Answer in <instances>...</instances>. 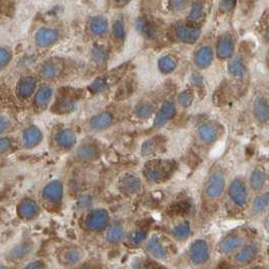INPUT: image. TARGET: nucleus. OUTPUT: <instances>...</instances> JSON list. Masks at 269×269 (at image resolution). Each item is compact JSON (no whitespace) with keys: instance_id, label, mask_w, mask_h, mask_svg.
<instances>
[{"instance_id":"1","label":"nucleus","mask_w":269,"mask_h":269,"mask_svg":"<svg viewBox=\"0 0 269 269\" xmlns=\"http://www.w3.org/2000/svg\"><path fill=\"white\" fill-rule=\"evenodd\" d=\"M229 181V166L222 161L215 162L208 171L200 192V214L204 219L222 209Z\"/></svg>"},{"instance_id":"2","label":"nucleus","mask_w":269,"mask_h":269,"mask_svg":"<svg viewBox=\"0 0 269 269\" xmlns=\"http://www.w3.org/2000/svg\"><path fill=\"white\" fill-rule=\"evenodd\" d=\"M251 195L245 176L235 175L230 178L222 207L226 215L238 217L247 214Z\"/></svg>"},{"instance_id":"3","label":"nucleus","mask_w":269,"mask_h":269,"mask_svg":"<svg viewBox=\"0 0 269 269\" xmlns=\"http://www.w3.org/2000/svg\"><path fill=\"white\" fill-rule=\"evenodd\" d=\"M178 170L175 159L153 157L147 159L142 167V178L150 185H160L172 179Z\"/></svg>"},{"instance_id":"4","label":"nucleus","mask_w":269,"mask_h":269,"mask_svg":"<svg viewBox=\"0 0 269 269\" xmlns=\"http://www.w3.org/2000/svg\"><path fill=\"white\" fill-rule=\"evenodd\" d=\"M215 253V243L208 236L193 239L181 255H177L176 261H181L189 267H206L212 262Z\"/></svg>"},{"instance_id":"5","label":"nucleus","mask_w":269,"mask_h":269,"mask_svg":"<svg viewBox=\"0 0 269 269\" xmlns=\"http://www.w3.org/2000/svg\"><path fill=\"white\" fill-rule=\"evenodd\" d=\"M256 236L257 232L255 229L248 225H241L233 228L215 243V253L228 258Z\"/></svg>"},{"instance_id":"6","label":"nucleus","mask_w":269,"mask_h":269,"mask_svg":"<svg viewBox=\"0 0 269 269\" xmlns=\"http://www.w3.org/2000/svg\"><path fill=\"white\" fill-rule=\"evenodd\" d=\"M177 244L164 233H152L144 244V249L149 258L157 262L175 260L178 255Z\"/></svg>"},{"instance_id":"7","label":"nucleus","mask_w":269,"mask_h":269,"mask_svg":"<svg viewBox=\"0 0 269 269\" xmlns=\"http://www.w3.org/2000/svg\"><path fill=\"white\" fill-rule=\"evenodd\" d=\"M226 128L221 121L208 119L199 124L193 132V144L201 151H209L222 141Z\"/></svg>"},{"instance_id":"8","label":"nucleus","mask_w":269,"mask_h":269,"mask_svg":"<svg viewBox=\"0 0 269 269\" xmlns=\"http://www.w3.org/2000/svg\"><path fill=\"white\" fill-rule=\"evenodd\" d=\"M83 94L84 91L82 89L70 86L60 87L55 92L53 103L50 107L51 112L57 115H67L74 112L82 100Z\"/></svg>"},{"instance_id":"9","label":"nucleus","mask_w":269,"mask_h":269,"mask_svg":"<svg viewBox=\"0 0 269 269\" xmlns=\"http://www.w3.org/2000/svg\"><path fill=\"white\" fill-rule=\"evenodd\" d=\"M263 248L264 244L257 235L227 259L234 267H249L260 259Z\"/></svg>"},{"instance_id":"10","label":"nucleus","mask_w":269,"mask_h":269,"mask_svg":"<svg viewBox=\"0 0 269 269\" xmlns=\"http://www.w3.org/2000/svg\"><path fill=\"white\" fill-rule=\"evenodd\" d=\"M64 197H65L64 183L59 179L52 180L50 182H48L41 190L40 194L41 205L48 212L56 214L63 207Z\"/></svg>"},{"instance_id":"11","label":"nucleus","mask_w":269,"mask_h":269,"mask_svg":"<svg viewBox=\"0 0 269 269\" xmlns=\"http://www.w3.org/2000/svg\"><path fill=\"white\" fill-rule=\"evenodd\" d=\"M110 223L111 217L109 212L105 208H96L84 215L81 227L88 233H104Z\"/></svg>"},{"instance_id":"12","label":"nucleus","mask_w":269,"mask_h":269,"mask_svg":"<svg viewBox=\"0 0 269 269\" xmlns=\"http://www.w3.org/2000/svg\"><path fill=\"white\" fill-rule=\"evenodd\" d=\"M120 119V113L116 108H106L93 114L86 123L88 131L92 133H103L114 127Z\"/></svg>"},{"instance_id":"13","label":"nucleus","mask_w":269,"mask_h":269,"mask_svg":"<svg viewBox=\"0 0 269 269\" xmlns=\"http://www.w3.org/2000/svg\"><path fill=\"white\" fill-rule=\"evenodd\" d=\"M178 112V106L175 102V99H170L163 101L159 108H157L154 116H153V123H152V130L159 131L165 128L169 123L172 121Z\"/></svg>"},{"instance_id":"14","label":"nucleus","mask_w":269,"mask_h":269,"mask_svg":"<svg viewBox=\"0 0 269 269\" xmlns=\"http://www.w3.org/2000/svg\"><path fill=\"white\" fill-rule=\"evenodd\" d=\"M251 115L259 126H269V92H258L251 104Z\"/></svg>"},{"instance_id":"15","label":"nucleus","mask_w":269,"mask_h":269,"mask_svg":"<svg viewBox=\"0 0 269 269\" xmlns=\"http://www.w3.org/2000/svg\"><path fill=\"white\" fill-rule=\"evenodd\" d=\"M78 137L76 133L70 128L58 129L52 137L53 148L62 153H67L76 148Z\"/></svg>"},{"instance_id":"16","label":"nucleus","mask_w":269,"mask_h":269,"mask_svg":"<svg viewBox=\"0 0 269 269\" xmlns=\"http://www.w3.org/2000/svg\"><path fill=\"white\" fill-rule=\"evenodd\" d=\"M163 101H160V97L148 96L139 100L132 108V114L135 118L141 121H146L153 118L157 108Z\"/></svg>"},{"instance_id":"17","label":"nucleus","mask_w":269,"mask_h":269,"mask_svg":"<svg viewBox=\"0 0 269 269\" xmlns=\"http://www.w3.org/2000/svg\"><path fill=\"white\" fill-rule=\"evenodd\" d=\"M75 156L82 163H94L102 157L101 146L94 139H85L77 144Z\"/></svg>"},{"instance_id":"18","label":"nucleus","mask_w":269,"mask_h":269,"mask_svg":"<svg viewBox=\"0 0 269 269\" xmlns=\"http://www.w3.org/2000/svg\"><path fill=\"white\" fill-rule=\"evenodd\" d=\"M144 187V180L142 176H139L136 173H124L121 175L117 182L116 188L123 194L124 197L127 198H134L139 195Z\"/></svg>"},{"instance_id":"19","label":"nucleus","mask_w":269,"mask_h":269,"mask_svg":"<svg viewBox=\"0 0 269 269\" xmlns=\"http://www.w3.org/2000/svg\"><path fill=\"white\" fill-rule=\"evenodd\" d=\"M36 249V244L32 238H22L13 245L6 254L9 263H21L29 259Z\"/></svg>"},{"instance_id":"20","label":"nucleus","mask_w":269,"mask_h":269,"mask_svg":"<svg viewBox=\"0 0 269 269\" xmlns=\"http://www.w3.org/2000/svg\"><path fill=\"white\" fill-rule=\"evenodd\" d=\"M246 180L251 194H255L266 189L269 183L267 167L263 164H256L250 170Z\"/></svg>"},{"instance_id":"21","label":"nucleus","mask_w":269,"mask_h":269,"mask_svg":"<svg viewBox=\"0 0 269 269\" xmlns=\"http://www.w3.org/2000/svg\"><path fill=\"white\" fill-rule=\"evenodd\" d=\"M55 95L53 86L49 83H43L38 86L34 96L32 97V105L37 112H43L47 109H50Z\"/></svg>"},{"instance_id":"22","label":"nucleus","mask_w":269,"mask_h":269,"mask_svg":"<svg viewBox=\"0 0 269 269\" xmlns=\"http://www.w3.org/2000/svg\"><path fill=\"white\" fill-rule=\"evenodd\" d=\"M192 234V223L187 217H178L171 223L167 235L176 244L186 243Z\"/></svg>"},{"instance_id":"23","label":"nucleus","mask_w":269,"mask_h":269,"mask_svg":"<svg viewBox=\"0 0 269 269\" xmlns=\"http://www.w3.org/2000/svg\"><path fill=\"white\" fill-rule=\"evenodd\" d=\"M42 213V205L33 198H22L15 207L17 217L23 222H31L36 219Z\"/></svg>"},{"instance_id":"24","label":"nucleus","mask_w":269,"mask_h":269,"mask_svg":"<svg viewBox=\"0 0 269 269\" xmlns=\"http://www.w3.org/2000/svg\"><path fill=\"white\" fill-rule=\"evenodd\" d=\"M269 213V188L251 195L247 215L251 218H261Z\"/></svg>"},{"instance_id":"25","label":"nucleus","mask_w":269,"mask_h":269,"mask_svg":"<svg viewBox=\"0 0 269 269\" xmlns=\"http://www.w3.org/2000/svg\"><path fill=\"white\" fill-rule=\"evenodd\" d=\"M64 69H65V65L62 59L50 58L42 63L39 70V74L42 79L50 83L62 77Z\"/></svg>"},{"instance_id":"26","label":"nucleus","mask_w":269,"mask_h":269,"mask_svg":"<svg viewBox=\"0 0 269 269\" xmlns=\"http://www.w3.org/2000/svg\"><path fill=\"white\" fill-rule=\"evenodd\" d=\"M167 140L162 135H154L145 140L140 148V154L143 158L149 159L158 157L165 151Z\"/></svg>"},{"instance_id":"27","label":"nucleus","mask_w":269,"mask_h":269,"mask_svg":"<svg viewBox=\"0 0 269 269\" xmlns=\"http://www.w3.org/2000/svg\"><path fill=\"white\" fill-rule=\"evenodd\" d=\"M38 89V79L33 74L21 76L15 84V96L19 102L30 101Z\"/></svg>"},{"instance_id":"28","label":"nucleus","mask_w":269,"mask_h":269,"mask_svg":"<svg viewBox=\"0 0 269 269\" xmlns=\"http://www.w3.org/2000/svg\"><path fill=\"white\" fill-rule=\"evenodd\" d=\"M227 72L229 77L235 83H244L247 77L248 68L245 58L241 55H234L228 60Z\"/></svg>"},{"instance_id":"29","label":"nucleus","mask_w":269,"mask_h":269,"mask_svg":"<svg viewBox=\"0 0 269 269\" xmlns=\"http://www.w3.org/2000/svg\"><path fill=\"white\" fill-rule=\"evenodd\" d=\"M85 257L84 251L78 246H64L57 254L59 264L64 267H76Z\"/></svg>"},{"instance_id":"30","label":"nucleus","mask_w":269,"mask_h":269,"mask_svg":"<svg viewBox=\"0 0 269 269\" xmlns=\"http://www.w3.org/2000/svg\"><path fill=\"white\" fill-rule=\"evenodd\" d=\"M43 131L36 125H29L21 131L20 143L24 150H34L44 141Z\"/></svg>"},{"instance_id":"31","label":"nucleus","mask_w":269,"mask_h":269,"mask_svg":"<svg viewBox=\"0 0 269 269\" xmlns=\"http://www.w3.org/2000/svg\"><path fill=\"white\" fill-rule=\"evenodd\" d=\"M173 36L175 40L180 43L193 45L200 40L202 36V30L197 26H192V24L178 23L174 27Z\"/></svg>"},{"instance_id":"32","label":"nucleus","mask_w":269,"mask_h":269,"mask_svg":"<svg viewBox=\"0 0 269 269\" xmlns=\"http://www.w3.org/2000/svg\"><path fill=\"white\" fill-rule=\"evenodd\" d=\"M236 43L232 35L225 34L219 37L215 43V54L219 60H229L235 55Z\"/></svg>"},{"instance_id":"33","label":"nucleus","mask_w":269,"mask_h":269,"mask_svg":"<svg viewBox=\"0 0 269 269\" xmlns=\"http://www.w3.org/2000/svg\"><path fill=\"white\" fill-rule=\"evenodd\" d=\"M215 50L210 45L201 46L193 55V64L198 70L203 71L210 68L214 62Z\"/></svg>"},{"instance_id":"34","label":"nucleus","mask_w":269,"mask_h":269,"mask_svg":"<svg viewBox=\"0 0 269 269\" xmlns=\"http://www.w3.org/2000/svg\"><path fill=\"white\" fill-rule=\"evenodd\" d=\"M127 234H128V231L125 225L119 221H114V222H111L109 226L108 227V229L105 231V238L109 245L115 246V245H119V244L121 243H124L127 237Z\"/></svg>"},{"instance_id":"35","label":"nucleus","mask_w":269,"mask_h":269,"mask_svg":"<svg viewBox=\"0 0 269 269\" xmlns=\"http://www.w3.org/2000/svg\"><path fill=\"white\" fill-rule=\"evenodd\" d=\"M59 40V32L52 28H41L35 35V43L41 49L54 46Z\"/></svg>"},{"instance_id":"36","label":"nucleus","mask_w":269,"mask_h":269,"mask_svg":"<svg viewBox=\"0 0 269 269\" xmlns=\"http://www.w3.org/2000/svg\"><path fill=\"white\" fill-rule=\"evenodd\" d=\"M136 30L141 34L146 40L153 41L159 37V29L152 20L145 16H140L136 20Z\"/></svg>"},{"instance_id":"37","label":"nucleus","mask_w":269,"mask_h":269,"mask_svg":"<svg viewBox=\"0 0 269 269\" xmlns=\"http://www.w3.org/2000/svg\"><path fill=\"white\" fill-rule=\"evenodd\" d=\"M150 233L147 228H138L128 232L127 237L124 243L127 247L131 249H137L140 247H144V244L148 239Z\"/></svg>"},{"instance_id":"38","label":"nucleus","mask_w":269,"mask_h":269,"mask_svg":"<svg viewBox=\"0 0 269 269\" xmlns=\"http://www.w3.org/2000/svg\"><path fill=\"white\" fill-rule=\"evenodd\" d=\"M109 24L107 17L103 15L93 16L89 22V31L91 35L96 38H101L106 36L108 33Z\"/></svg>"},{"instance_id":"39","label":"nucleus","mask_w":269,"mask_h":269,"mask_svg":"<svg viewBox=\"0 0 269 269\" xmlns=\"http://www.w3.org/2000/svg\"><path fill=\"white\" fill-rule=\"evenodd\" d=\"M197 91H195L192 87H188L185 89H182L175 97V102L178 106V108L181 109H188L192 107V105L197 99Z\"/></svg>"},{"instance_id":"40","label":"nucleus","mask_w":269,"mask_h":269,"mask_svg":"<svg viewBox=\"0 0 269 269\" xmlns=\"http://www.w3.org/2000/svg\"><path fill=\"white\" fill-rule=\"evenodd\" d=\"M158 70L163 75H170L175 72L178 67L177 59L170 54H166L161 56L157 62Z\"/></svg>"},{"instance_id":"41","label":"nucleus","mask_w":269,"mask_h":269,"mask_svg":"<svg viewBox=\"0 0 269 269\" xmlns=\"http://www.w3.org/2000/svg\"><path fill=\"white\" fill-rule=\"evenodd\" d=\"M115 77L113 76L112 78H109L108 75H103L100 77H96L88 86H87V91L91 94H101L107 91L112 84V79Z\"/></svg>"},{"instance_id":"42","label":"nucleus","mask_w":269,"mask_h":269,"mask_svg":"<svg viewBox=\"0 0 269 269\" xmlns=\"http://www.w3.org/2000/svg\"><path fill=\"white\" fill-rule=\"evenodd\" d=\"M90 59L97 66L105 65L108 59V51L107 47L104 45H95L91 49Z\"/></svg>"},{"instance_id":"43","label":"nucleus","mask_w":269,"mask_h":269,"mask_svg":"<svg viewBox=\"0 0 269 269\" xmlns=\"http://www.w3.org/2000/svg\"><path fill=\"white\" fill-rule=\"evenodd\" d=\"M112 36H113L114 40L117 42H123L126 40V37H127L126 27H125L124 21L121 19H116L113 22Z\"/></svg>"},{"instance_id":"44","label":"nucleus","mask_w":269,"mask_h":269,"mask_svg":"<svg viewBox=\"0 0 269 269\" xmlns=\"http://www.w3.org/2000/svg\"><path fill=\"white\" fill-rule=\"evenodd\" d=\"M191 87L199 93V91L204 90L205 88V78L199 72H193L190 77Z\"/></svg>"},{"instance_id":"45","label":"nucleus","mask_w":269,"mask_h":269,"mask_svg":"<svg viewBox=\"0 0 269 269\" xmlns=\"http://www.w3.org/2000/svg\"><path fill=\"white\" fill-rule=\"evenodd\" d=\"M12 60V52L8 48L0 47V70L6 68Z\"/></svg>"},{"instance_id":"46","label":"nucleus","mask_w":269,"mask_h":269,"mask_svg":"<svg viewBox=\"0 0 269 269\" xmlns=\"http://www.w3.org/2000/svg\"><path fill=\"white\" fill-rule=\"evenodd\" d=\"M204 8H205V4L202 1H195L191 6V9L189 12V19L191 21H198L204 13Z\"/></svg>"},{"instance_id":"47","label":"nucleus","mask_w":269,"mask_h":269,"mask_svg":"<svg viewBox=\"0 0 269 269\" xmlns=\"http://www.w3.org/2000/svg\"><path fill=\"white\" fill-rule=\"evenodd\" d=\"M12 128V121L10 117L5 114L0 112V137L5 136L7 132H9Z\"/></svg>"},{"instance_id":"48","label":"nucleus","mask_w":269,"mask_h":269,"mask_svg":"<svg viewBox=\"0 0 269 269\" xmlns=\"http://www.w3.org/2000/svg\"><path fill=\"white\" fill-rule=\"evenodd\" d=\"M13 150V141L7 136L0 137V156Z\"/></svg>"},{"instance_id":"49","label":"nucleus","mask_w":269,"mask_h":269,"mask_svg":"<svg viewBox=\"0 0 269 269\" xmlns=\"http://www.w3.org/2000/svg\"><path fill=\"white\" fill-rule=\"evenodd\" d=\"M24 268H32V269H40V268H47L48 265L46 264V262L42 259H36V260H32L30 262H28V264H26L23 266Z\"/></svg>"},{"instance_id":"50","label":"nucleus","mask_w":269,"mask_h":269,"mask_svg":"<svg viewBox=\"0 0 269 269\" xmlns=\"http://www.w3.org/2000/svg\"><path fill=\"white\" fill-rule=\"evenodd\" d=\"M188 0H171L170 4L174 10H181L186 7Z\"/></svg>"},{"instance_id":"51","label":"nucleus","mask_w":269,"mask_h":269,"mask_svg":"<svg viewBox=\"0 0 269 269\" xmlns=\"http://www.w3.org/2000/svg\"><path fill=\"white\" fill-rule=\"evenodd\" d=\"M237 0H222V7L225 9H231L236 5Z\"/></svg>"},{"instance_id":"52","label":"nucleus","mask_w":269,"mask_h":269,"mask_svg":"<svg viewBox=\"0 0 269 269\" xmlns=\"http://www.w3.org/2000/svg\"><path fill=\"white\" fill-rule=\"evenodd\" d=\"M262 218H263V228L267 233H269V213L265 215Z\"/></svg>"},{"instance_id":"53","label":"nucleus","mask_w":269,"mask_h":269,"mask_svg":"<svg viewBox=\"0 0 269 269\" xmlns=\"http://www.w3.org/2000/svg\"><path fill=\"white\" fill-rule=\"evenodd\" d=\"M265 39H266L267 41H269V27L267 28V30H266V32H265Z\"/></svg>"},{"instance_id":"54","label":"nucleus","mask_w":269,"mask_h":269,"mask_svg":"<svg viewBox=\"0 0 269 269\" xmlns=\"http://www.w3.org/2000/svg\"><path fill=\"white\" fill-rule=\"evenodd\" d=\"M115 1L118 3H127L130 1V0H115Z\"/></svg>"},{"instance_id":"55","label":"nucleus","mask_w":269,"mask_h":269,"mask_svg":"<svg viewBox=\"0 0 269 269\" xmlns=\"http://www.w3.org/2000/svg\"><path fill=\"white\" fill-rule=\"evenodd\" d=\"M267 61H268V64H269V51H268V56H267Z\"/></svg>"},{"instance_id":"56","label":"nucleus","mask_w":269,"mask_h":269,"mask_svg":"<svg viewBox=\"0 0 269 269\" xmlns=\"http://www.w3.org/2000/svg\"><path fill=\"white\" fill-rule=\"evenodd\" d=\"M267 169H268V175H269V166H268V168H267Z\"/></svg>"}]
</instances>
